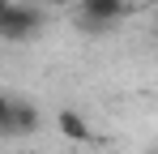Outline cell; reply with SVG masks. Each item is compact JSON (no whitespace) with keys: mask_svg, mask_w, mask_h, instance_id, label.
Returning <instances> with one entry per match:
<instances>
[{"mask_svg":"<svg viewBox=\"0 0 158 154\" xmlns=\"http://www.w3.org/2000/svg\"><path fill=\"white\" fill-rule=\"evenodd\" d=\"M39 26H43V13L34 4H9L0 13V39L4 43H26V39L39 34Z\"/></svg>","mask_w":158,"mask_h":154,"instance_id":"cell-1","label":"cell"},{"mask_svg":"<svg viewBox=\"0 0 158 154\" xmlns=\"http://www.w3.org/2000/svg\"><path fill=\"white\" fill-rule=\"evenodd\" d=\"M39 4H69V0H39Z\"/></svg>","mask_w":158,"mask_h":154,"instance_id":"cell-6","label":"cell"},{"mask_svg":"<svg viewBox=\"0 0 158 154\" xmlns=\"http://www.w3.org/2000/svg\"><path fill=\"white\" fill-rule=\"evenodd\" d=\"M9 128H13V99L0 94V133H9Z\"/></svg>","mask_w":158,"mask_h":154,"instance_id":"cell-5","label":"cell"},{"mask_svg":"<svg viewBox=\"0 0 158 154\" xmlns=\"http://www.w3.org/2000/svg\"><path fill=\"white\" fill-rule=\"evenodd\" d=\"M9 4H13V0H0V13H4V9H9Z\"/></svg>","mask_w":158,"mask_h":154,"instance_id":"cell-7","label":"cell"},{"mask_svg":"<svg viewBox=\"0 0 158 154\" xmlns=\"http://www.w3.org/2000/svg\"><path fill=\"white\" fill-rule=\"evenodd\" d=\"M39 107L34 103H13V128L9 133H39Z\"/></svg>","mask_w":158,"mask_h":154,"instance_id":"cell-4","label":"cell"},{"mask_svg":"<svg viewBox=\"0 0 158 154\" xmlns=\"http://www.w3.org/2000/svg\"><path fill=\"white\" fill-rule=\"evenodd\" d=\"M128 0H81V26L85 30H107V26L124 22Z\"/></svg>","mask_w":158,"mask_h":154,"instance_id":"cell-2","label":"cell"},{"mask_svg":"<svg viewBox=\"0 0 158 154\" xmlns=\"http://www.w3.org/2000/svg\"><path fill=\"white\" fill-rule=\"evenodd\" d=\"M154 34H158V17H154Z\"/></svg>","mask_w":158,"mask_h":154,"instance_id":"cell-8","label":"cell"},{"mask_svg":"<svg viewBox=\"0 0 158 154\" xmlns=\"http://www.w3.org/2000/svg\"><path fill=\"white\" fill-rule=\"evenodd\" d=\"M56 128H60V137L64 141H77V146H90L98 133L90 128V120L81 116V111H73V107H60L56 111Z\"/></svg>","mask_w":158,"mask_h":154,"instance_id":"cell-3","label":"cell"}]
</instances>
